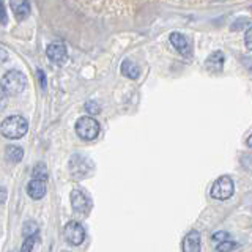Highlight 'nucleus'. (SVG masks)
<instances>
[{"instance_id": "nucleus-21", "label": "nucleus", "mask_w": 252, "mask_h": 252, "mask_svg": "<svg viewBox=\"0 0 252 252\" xmlns=\"http://www.w3.org/2000/svg\"><path fill=\"white\" fill-rule=\"evenodd\" d=\"M244 44H246L249 51H252V27H249L246 33H244Z\"/></svg>"}, {"instance_id": "nucleus-13", "label": "nucleus", "mask_w": 252, "mask_h": 252, "mask_svg": "<svg viewBox=\"0 0 252 252\" xmlns=\"http://www.w3.org/2000/svg\"><path fill=\"white\" fill-rule=\"evenodd\" d=\"M10 6H11V10L18 21H24L29 18V14H30L29 2H18V0H13V2H10Z\"/></svg>"}, {"instance_id": "nucleus-5", "label": "nucleus", "mask_w": 252, "mask_h": 252, "mask_svg": "<svg viewBox=\"0 0 252 252\" xmlns=\"http://www.w3.org/2000/svg\"><path fill=\"white\" fill-rule=\"evenodd\" d=\"M71 207H73L74 213H77L79 216H89V213L92 211V199L82 188H74L71 191Z\"/></svg>"}, {"instance_id": "nucleus-24", "label": "nucleus", "mask_w": 252, "mask_h": 252, "mask_svg": "<svg viewBox=\"0 0 252 252\" xmlns=\"http://www.w3.org/2000/svg\"><path fill=\"white\" fill-rule=\"evenodd\" d=\"M246 144H248V147H249V148H252V134H251V136L248 137V140H246Z\"/></svg>"}, {"instance_id": "nucleus-9", "label": "nucleus", "mask_w": 252, "mask_h": 252, "mask_svg": "<svg viewBox=\"0 0 252 252\" xmlns=\"http://www.w3.org/2000/svg\"><path fill=\"white\" fill-rule=\"evenodd\" d=\"M202 248V236L197 230H191L189 233H186V236L183 238V243H181V251L183 252H200Z\"/></svg>"}, {"instance_id": "nucleus-19", "label": "nucleus", "mask_w": 252, "mask_h": 252, "mask_svg": "<svg viewBox=\"0 0 252 252\" xmlns=\"http://www.w3.org/2000/svg\"><path fill=\"white\" fill-rule=\"evenodd\" d=\"M33 177L38 178V180H44V181H46V178H47V172H46V167H44L43 164H38L36 167H35V170H33Z\"/></svg>"}, {"instance_id": "nucleus-10", "label": "nucleus", "mask_w": 252, "mask_h": 252, "mask_svg": "<svg viewBox=\"0 0 252 252\" xmlns=\"http://www.w3.org/2000/svg\"><path fill=\"white\" fill-rule=\"evenodd\" d=\"M170 43L181 55H185V57H189V55H191V46H189L188 38L183 33H180V32H172Z\"/></svg>"}, {"instance_id": "nucleus-15", "label": "nucleus", "mask_w": 252, "mask_h": 252, "mask_svg": "<svg viewBox=\"0 0 252 252\" xmlns=\"http://www.w3.org/2000/svg\"><path fill=\"white\" fill-rule=\"evenodd\" d=\"M22 156H24V152H22V148L18 147V145H8L5 148V158H6V161L8 162H19L22 159Z\"/></svg>"}, {"instance_id": "nucleus-4", "label": "nucleus", "mask_w": 252, "mask_h": 252, "mask_svg": "<svg viewBox=\"0 0 252 252\" xmlns=\"http://www.w3.org/2000/svg\"><path fill=\"white\" fill-rule=\"evenodd\" d=\"M76 132L82 140H93L99 134V123L90 115H84L76 122Z\"/></svg>"}, {"instance_id": "nucleus-18", "label": "nucleus", "mask_w": 252, "mask_h": 252, "mask_svg": "<svg viewBox=\"0 0 252 252\" xmlns=\"http://www.w3.org/2000/svg\"><path fill=\"white\" fill-rule=\"evenodd\" d=\"M35 241H36V235L35 236H27L26 241H24L21 252H32V248L35 246Z\"/></svg>"}, {"instance_id": "nucleus-16", "label": "nucleus", "mask_w": 252, "mask_h": 252, "mask_svg": "<svg viewBox=\"0 0 252 252\" xmlns=\"http://www.w3.org/2000/svg\"><path fill=\"white\" fill-rule=\"evenodd\" d=\"M236 248H238V244H236L235 241H232V240H228V241H224V243L218 244L216 249H218V252H232Z\"/></svg>"}, {"instance_id": "nucleus-7", "label": "nucleus", "mask_w": 252, "mask_h": 252, "mask_svg": "<svg viewBox=\"0 0 252 252\" xmlns=\"http://www.w3.org/2000/svg\"><path fill=\"white\" fill-rule=\"evenodd\" d=\"M63 236H65V240L69 244L79 246V244H82L85 240V230L81 222H77V220H69V222L65 225V228H63Z\"/></svg>"}, {"instance_id": "nucleus-1", "label": "nucleus", "mask_w": 252, "mask_h": 252, "mask_svg": "<svg viewBox=\"0 0 252 252\" xmlns=\"http://www.w3.org/2000/svg\"><path fill=\"white\" fill-rule=\"evenodd\" d=\"M0 131L6 139H21L29 131V122L21 115H10L0 125Z\"/></svg>"}, {"instance_id": "nucleus-22", "label": "nucleus", "mask_w": 252, "mask_h": 252, "mask_svg": "<svg viewBox=\"0 0 252 252\" xmlns=\"http://www.w3.org/2000/svg\"><path fill=\"white\" fill-rule=\"evenodd\" d=\"M85 109L89 110L90 114H96L99 107H98V104L94 101H90V102H87V104H85Z\"/></svg>"}, {"instance_id": "nucleus-6", "label": "nucleus", "mask_w": 252, "mask_h": 252, "mask_svg": "<svg viewBox=\"0 0 252 252\" xmlns=\"http://www.w3.org/2000/svg\"><path fill=\"white\" fill-rule=\"evenodd\" d=\"M233 191H235L233 180L227 175H222L213 183L210 194L213 199H216V200H227L233 195Z\"/></svg>"}, {"instance_id": "nucleus-12", "label": "nucleus", "mask_w": 252, "mask_h": 252, "mask_svg": "<svg viewBox=\"0 0 252 252\" xmlns=\"http://www.w3.org/2000/svg\"><path fill=\"white\" fill-rule=\"evenodd\" d=\"M46 181L44 180H38V178H33L27 185V194L32 197L33 200H39L43 199L46 195Z\"/></svg>"}, {"instance_id": "nucleus-23", "label": "nucleus", "mask_w": 252, "mask_h": 252, "mask_svg": "<svg viewBox=\"0 0 252 252\" xmlns=\"http://www.w3.org/2000/svg\"><path fill=\"white\" fill-rule=\"evenodd\" d=\"M38 76H39V79H41V89L44 90L46 89V74H44V71L38 69Z\"/></svg>"}, {"instance_id": "nucleus-20", "label": "nucleus", "mask_w": 252, "mask_h": 252, "mask_svg": "<svg viewBox=\"0 0 252 252\" xmlns=\"http://www.w3.org/2000/svg\"><path fill=\"white\" fill-rule=\"evenodd\" d=\"M228 238H230V235H228L227 232H218V233L213 235V241H216L218 244L228 241Z\"/></svg>"}, {"instance_id": "nucleus-3", "label": "nucleus", "mask_w": 252, "mask_h": 252, "mask_svg": "<svg viewBox=\"0 0 252 252\" xmlns=\"http://www.w3.org/2000/svg\"><path fill=\"white\" fill-rule=\"evenodd\" d=\"M68 167H69L71 177L76 180H82V178H87L93 172V162L90 158H87L85 155L76 153L71 156Z\"/></svg>"}, {"instance_id": "nucleus-17", "label": "nucleus", "mask_w": 252, "mask_h": 252, "mask_svg": "<svg viewBox=\"0 0 252 252\" xmlns=\"http://www.w3.org/2000/svg\"><path fill=\"white\" fill-rule=\"evenodd\" d=\"M24 233H26V236H35L38 233V225L33 222V220H30V222L24 225Z\"/></svg>"}, {"instance_id": "nucleus-11", "label": "nucleus", "mask_w": 252, "mask_h": 252, "mask_svg": "<svg viewBox=\"0 0 252 252\" xmlns=\"http://www.w3.org/2000/svg\"><path fill=\"white\" fill-rule=\"evenodd\" d=\"M224 62H225L224 54L220 51H216L205 60V68H207L210 73H220L224 68Z\"/></svg>"}, {"instance_id": "nucleus-14", "label": "nucleus", "mask_w": 252, "mask_h": 252, "mask_svg": "<svg viewBox=\"0 0 252 252\" xmlns=\"http://www.w3.org/2000/svg\"><path fill=\"white\" fill-rule=\"evenodd\" d=\"M120 71H122L123 76L129 77V79H139V76H140L139 66L134 62H131V60H123L122 66H120Z\"/></svg>"}, {"instance_id": "nucleus-8", "label": "nucleus", "mask_w": 252, "mask_h": 252, "mask_svg": "<svg viewBox=\"0 0 252 252\" xmlns=\"http://www.w3.org/2000/svg\"><path fill=\"white\" fill-rule=\"evenodd\" d=\"M47 57H49L51 62L57 63V65H63L66 60H68V51H66V46L65 43L62 41H54L47 46L46 49Z\"/></svg>"}, {"instance_id": "nucleus-2", "label": "nucleus", "mask_w": 252, "mask_h": 252, "mask_svg": "<svg viewBox=\"0 0 252 252\" xmlns=\"http://www.w3.org/2000/svg\"><path fill=\"white\" fill-rule=\"evenodd\" d=\"M26 85H27V79L21 71L11 69L2 77V90L5 94H10V96L22 93Z\"/></svg>"}]
</instances>
